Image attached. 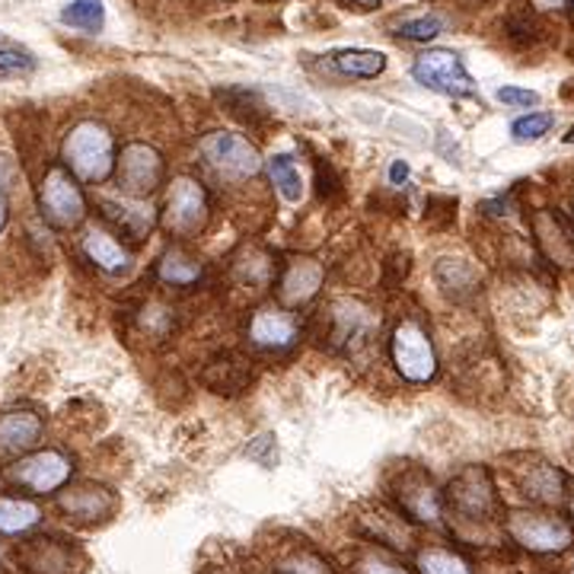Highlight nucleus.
<instances>
[{
  "mask_svg": "<svg viewBox=\"0 0 574 574\" xmlns=\"http://www.w3.org/2000/svg\"><path fill=\"white\" fill-rule=\"evenodd\" d=\"M64 163L83 183H103L115 166V141L100 122H80L64 137Z\"/></svg>",
  "mask_w": 574,
  "mask_h": 574,
  "instance_id": "nucleus-1",
  "label": "nucleus"
},
{
  "mask_svg": "<svg viewBox=\"0 0 574 574\" xmlns=\"http://www.w3.org/2000/svg\"><path fill=\"white\" fill-rule=\"evenodd\" d=\"M198 151L211 170L230 183H243L262 170L259 151L243 134H234V131H211L208 137H202Z\"/></svg>",
  "mask_w": 574,
  "mask_h": 574,
  "instance_id": "nucleus-2",
  "label": "nucleus"
},
{
  "mask_svg": "<svg viewBox=\"0 0 574 574\" xmlns=\"http://www.w3.org/2000/svg\"><path fill=\"white\" fill-rule=\"evenodd\" d=\"M447 504L460 521L492 523L501 514V501H498L495 485H492V475L482 467H470L450 482Z\"/></svg>",
  "mask_w": 574,
  "mask_h": 574,
  "instance_id": "nucleus-3",
  "label": "nucleus"
},
{
  "mask_svg": "<svg viewBox=\"0 0 574 574\" xmlns=\"http://www.w3.org/2000/svg\"><path fill=\"white\" fill-rule=\"evenodd\" d=\"M508 536L536 555H555L574 543L572 523L558 514H540V511H514L508 517Z\"/></svg>",
  "mask_w": 574,
  "mask_h": 574,
  "instance_id": "nucleus-4",
  "label": "nucleus"
},
{
  "mask_svg": "<svg viewBox=\"0 0 574 574\" xmlns=\"http://www.w3.org/2000/svg\"><path fill=\"white\" fill-rule=\"evenodd\" d=\"M71 472H74L71 457H64L61 450H39V453L17 460L13 467H7L3 475L10 485H20L32 495H52L71 482Z\"/></svg>",
  "mask_w": 574,
  "mask_h": 574,
  "instance_id": "nucleus-5",
  "label": "nucleus"
},
{
  "mask_svg": "<svg viewBox=\"0 0 574 574\" xmlns=\"http://www.w3.org/2000/svg\"><path fill=\"white\" fill-rule=\"evenodd\" d=\"M390 351L392 365H396V370H399L409 383H428V380L438 373L434 345L428 339V332H424L418 322H412V319H406V322L396 326Z\"/></svg>",
  "mask_w": 574,
  "mask_h": 574,
  "instance_id": "nucleus-6",
  "label": "nucleus"
},
{
  "mask_svg": "<svg viewBox=\"0 0 574 574\" xmlns=\"http://www.w3.org/2000/svg\"><path fill=\"white\" fill-rule=\"evenodd\" d=\"M412 78L434 90V93H444L453 100H463L475 93V83H472L470 71L463 68V58L457 52H447V49H431L418 58L412 64Z\"/></svg>",
  "mask_w": 574,
  "mask_h": 574,
  "instance_id": "nucleus-7",
  "label": "nucleus"
},
{
  "mask_svg": "<svg viewBox=\"0 0 574 574\" xmlns=\"http://www.w3.org/2000/svg\"><path fill=\"white\" fill-rule=\"evenodd\" d=\"M39 202H42V214L52 221L54 227H78L80 221L86 217V202L80 192L78 180L64 170V166H52L42 185H39Z\"/></svg>",
  "mask_w": 574,
  "mask_h": 574,
  "instance_id": "nucleus-8",
  "label": "nucleus"
},
{
  "mask_svg": "<svg viewBox=\"0 0 574 574\" xmlns=\"http://www.w3.org/2000/svg\"><path fill=\"white\" fill-rule=\"evenodd\" d=\"M211 208H208V195L205 188L188 180V176H180L170 185V195H166V214H163V224L166 230L180 236H195L205 230L208 224Z\"/></svg>",
  "mask_w": 574,
  "mask_h": 574,
  "instance_id": "nucleus-9",
  "label": "nucleus"
},
{
  "mask_svg": "<svg viewBox=\"0 0 574 574\" xmlns=\"http://www.w3.org/2000/svg\"><path fill=\"white\" fill-rule=\"evenodd\" d=\"M163 183V160L147 144H129L119 157V185L129 198H147Z\"/></svg>",
  "mask_w": 574,
  "mask_h": 574,
  "instance_id": "nucleus-10",
  "label": "nucleus"
},
{
  "mask_svg": "<svg viewBox=\"0 0 574 574\" xmlns=\"http://www.w3.org/2000/svg\"><path fill=\"white\" fill-rule=\"evenodd\" d=\"M20 565L29 574H78L80 555L78 549L71 546L68 540L58 536H32L23 543V549L17 552Z\"/></svg>",
  "mask_w": 574,
  "mask_h": 574,
  "instance_id": "nucleus-11",
  "label": "nucleus"
},
{
  "mask_svg": "<svg viewBox=\"0 0 574 574\" xmlns=\"http://www.w3.org/2000/svg\"><path fill=\"white\" fill-rule=\"evenodd\" d=\"M533 236L536 246L549 262L562 265V268H574V230L568 227V221L555 211H536L533 214Z\"/></svg>",
  "mask_w": 574,
  "mask_h": 574,
  "instance_id": "nucleus-12",
  "label": "nucleus"
},
{
  "mask_svg": "<svg viewBox=\"0 0 574 574\" xmlns=\"http://www.w3.org/2000/svg\"><path fill=\"white\" fill-rule=\"evenodd\" d=\"M399 508L418 523H431V526H441V517H444V501H441V492L431 485L428 475L421 472H409L402 482H399Z\"/></svg>",
  "mask_w": 574,
  "mask_h": 574,
  "instance_id": "nucleus-13",
  "label": "nucleus"
},
{
  "mask_svg": "<svg viewBox=\"0 0 574 574\" xmlns=\"http://www.w3.org/2000/svg\"><path fill=\"white\" fill-rule=\"evenodd\" d=\"M42 418L29 409H10L0 416V453L3 457H17V453H29L32 447L42 441Z\"/></svg>",
  "mask_w": 574,
  "mask_h": 574,
  "instance_id": "nucleus-14",
  "label": "nucleus"
},
{
  "mask_svg": "<svg viewBox=\"0 0 574 574\" xmlns=\"http://www.w3.org/2000/svg\"><path fill=\"white\" fill-rule=\"evenodd\" d=\"M326 314V310H322ZM329 339L332 345H355V341H361L370 332V326H373V319H370V310L361 307L358 300H336L332 307H329Z\"/></svg>",
  "mask_w": 574,
  "mask_h": 574,
  "instance_id": "nucleus-15",
  "label": "nucleus"
},
{
  "mask_svg": "<svg viewBox=\"0 0 574 574\" xmlns=\"http://www.w3.org/2000/svg\"><path fill=\"white\" fill-rule=\"evenodd\" d=\"M297 332H300L297 319L278 307H265L249 322V339L259 348H287V345H294Z\"/></svg>",
  "mask_w": 574,
  "mask_h": 574,
  "instance_id": "nucleus-16",
  "label": "nucleus"
},
{
  "mask_svg": "<svg viewBox=\"0 0 574 574\" xmlns=\"http://www.w3.org/2000/svg\"><path fill=\"white\" fill-rule=\"evenodd\" d=\"M61 508L64 514H71L80 523H93L109 517L115 511V498L103 485H78V489H68L61 495Z\"/></svg>",
  "mask_w": 574,
  "mask_h": 574,
  "instance_id": "nucleus-17",
  "label": "nucleus"
},
{
  "mask_svg": "<svg viewBox=\"0 0 574 574\" xmlns=\"http://www.w3.org/2000/svg\"><path fill=\"white\" fill-rule=\"evenodd\" d=\"M100 208H103L105 221H112L131 239H144V236L151 234V227H154V211H151V205H144L141 198H122V202L103 198Z\"/></svg>",
  "mask_w": 574,
  "mask_h": 574,
  "instance_id": "nucleus-18",
  "label": "nucleus"
},
{
  "mask_svg": "<svg viewBox=\"0 0 574 574\" xmlns=\"http://www.w3.org/2000/svg\"><path fill=\"white\" fill-rule=\"evenodd\" d=\"M322 285V265L314 259H294L281 278V300L287 307H300L314 297Z\"/></svg>",
  "mask_w": 574,
  "mask_h": 574,
  "instance_id": "nucleus-19",
  "label": "nucleus"
},
{
  "mask_svg": "<svg viewBox=\"0 0 574 574\" xmlns=\"http://www.w3.org/2000/svg\"><path fill=\"white\" fill-rule=\"evenodd\" d=\"M83 253H86V259L93 262V265H100L103 271H122V268H129V249L115 239L112 234H105V230H90V234L83 236Z\"/></svg>",
  "mask_w": 574,
  "mask_h": 574,
  "instance_id": "nucleus-20",
  "label": "nucleus"
},
{
  "mask_svg": "<svg viewBox=\"0 0 574 574\" xmlns=\"http://www.w3.org/2000/svg\"><path fill=\"white\" fill-rule=\"evenodd\" d=\"M521 489L523 495L540 501V504H555L562 498V492H565V475L555 467H549V463H536L521 479Z\"/></svg>",
  "mask_w": 574,
  "mask_h": 574,
  "instance_id": "nucleus-21",
  "label": "nucleus"
},
{
  "mask_svg": "<svg viewBox=\"0 0 574 574\" xmlns=\"http://www.w3.org/2000/svg\"><path fill=\"white\" fill-rule=\"evenodd\" d=\"M332 61L345 78L370 80L387 71V54L370 52V49H345V52L332 54Z\"/></svg>",
  "mask_w": 574,
  "mask_h": 574,
  "instance_id": "nucleus-22",
  "label": "nucleus"
},
{
  "mask_svg": "<svg viewBox=\"0 0 574 574\" xmlns=\"http://www.w3.org/2000/svg\"><path fill=\"white\" fill-rule=\"evenodd\" d=\"M42 521V511L27 498H0V533L20 536Z\"/></svg>",
  "mask_w": 574,
  "mask_h": 574,
  "instance_id": "nucleus-23",
  "label": "nucleus"
},
{
  "mask_svg": "<svg viewBox=\"0 0 574 574\" xmlns=\"http://www.w3.org/2000/svg\"><path fill=\"white\" fill-rule=\"evenodd\" d=\"M157 275H160V281H166V285L188 287L202 278V265L192 259L188 253H183V249H170V253L160 259Z\"/></svg>",
  "mask_w": 574,
  "mask_h": 574,
  "instance_id": "nucleus-24",
  "label": "nucleus"
},
{
  "mask_svg": "<svg viewBox=\"0 0 574 574\" xmlns=\"http://www.w3.org/2000/svg\"><path fill=\"white\" fill-rule=\"evenodd\" d=\"M418 574H472L470 562L447 546H428L418 552Z\"/></svg>",
  "mask_w": 574,
  "mask_h": 574,
  "instance_id": "nucleus-25",
  "label": "nucleus"
},
{
  "mask_svg": "<svg viewBox=\"0 0 574 574\" xmlns=\"http://www.w3.org/2000/svg\"><path fill=\"white\" fill-rule=\"evenodd\" d=\"M61 23L71 29H80V32H103L105 27V10L103 0H71L64 10H61Z\"/></svg>",
  "mask_w": 574,
  "mask_h": 574,
  "instance_id": "nucleus-26",
  "label": "nucleus"
},
{
  "mask_svg": "<svg viewBox=\"0 0 574 574\" xmlns=\"http://www.w3.org/2000/svg\"><path fill=\"white\" fill-rule=\"evenodd\" d=\"M268 176H271V185L281 192L285 202L297 205L304 198V180H300V170L294 166V157L278 154V157L268 160Z\"/></svg>",
  "mask_w": 574,
  "mask_h": 574,
  "instance_id": "nucleus-27",
  "label": "nucleus"
},
{
  "mask_svg": "<svg viewBox=\"0 0 574 574\" xmlns=\"http://www.w3.org/2000/svg\"><path fill=\"white\" fill-rule=\"evenodd\" d=\"M438 281H441V287H444L447 294L463 297V294L475 290V285H479V275H475V268H472L470 262L441 259V265H438Z\"/></svg>",
  "mask_w": 574,
  "mask_h": 574,
  "instance_id": "nucleus-28",
  "label": "nucleus"
},
{
  "mask_svg": "<svg viewBox=\"0 0 574 574\" xmlns=\"http://www.w3.org/2000/svg\"><path fill=\"white\" fill-rule=\"evenodd\" d=\"M555 125V115L552 112H530V115H523L517 119L514 125H511V134H514V141H540V137H546L549 131Z\"/></svg>",
  "mask_w": 574,
  "mask_h": 574,
  "instance_id": "nucleus-29",
  "label": "nucleus"
},
{
  "mask_svg": "<svg viewBox=\"0 0 574 574\" xmlns=\"http://www.w3.org/2000/svg\"><path fill=\"white\" fill-rule=\"evenodd\" d=\"M441 29H444V23L438 17H418V20H406L399 27V35L402 39H412V42H428V39L441 35Z\"/></svg>",
  "mask_w": 574,
  "mask_h": 574,
  "instance_id": "nucleus-30",
  "label": "nucleus"
},
{
  "mask_svg": "<svg viewBox=\"0 0 574 574\" xmlns=\"http://www.w3.org/2000/svg\"><path fill=\"white\" fill-rule=\"evenodd\" d=\"M35 71V58H29L27 52H0V78H29Z\"/></svg>",
  "mask_w": 574,
  "mask_h": 574,
  "instance_id": "nucleus-31",
  "label": "nucleus"
},
{
  "mask_svg": "<svg viewBox=\"0 0 574 574\" xmlns=\"http://www.w3.org/2000/svg\"><path fill=\"white\" fill-rule=\"evenodd\" d=\"M281 574H332L329 572V565L314 555V552H297V555H290L287 562H281Z\"/></svg>",
  "mask_w": 574,
  "mask_h": 574,
  "instance_id": "nucleus-32",
  "label": "nucleus"
},
{
  "mask_svg": "<svg viewBox=\"0 0 574 574\" xmlns=\"http://www.w3.org/2000/svg\"><path fill=\"white\" fill-rule=\"evenodd\" d=\"M358 572L361 574H412L409 568H402L396 558L383 555V552H367L365 558H361V565H358Z\"/></svg>",
  "mask_w": 574,
  "mask_h": 574,
  "instance_id": "nucleus-33",
  "label": "nucleus"
},
{
  "mask_svg": "<svg viewBox=\"0 0 574 574\" xmlns=\"http://www.w3.org/2000/svg\"><path fill=\"white\" fill-rule=\"evenodd\" d=\"M498 100L504 105H536L540 103V93L521 90V86H501V90H498Z\"/></svg>",
  "mask_w": 574,
  "mask_h": 574,
  "instance_id": "nucleus-34",
  "label": "nucleus"
},
{
  "mask_svg": "<svg viewBox=\"0 0 574 574\" xmlns=\"http://www.w3.org/2000/svg\"><path fill=\"white\" fill-rule=\"evenodd\" d=\"M17 176H20V173H17V163H13V160H10V157H3V154H0V195L13 188V183H17Z\"/></svg>",
  "mask_w": 574,
  "mask_h": 574,
  "instance_id": "nucleus-35",
  "label": "nucleus"
},
{
  "mask_svg": "<svg viewBox=\"0 0 574 574\" xmlns=\"http://www.w3.org/2000/svg\"><path fill=\"white\" fill-rule=\"evenodd\" d=\"M390 180H392V185H399L409 180V166H406L402 160H396V163L390 166Z\"/></svg>",
  "mask_w": 574,
  "mask_h": 574,
  "instance_id": "nucleus-36",
  "label": "nucleus"
},
{
  "mask_svg": "<svg viewBox=\"0 0 574 574\" xmlns=\"http://www.w3.org/2000/svg\"><path fill=\"white\" fill-rule=\"evenodd\" d=\"M3 224H7V202H3V195H0V230H3Z\"/></svg>",
  "mask_w": 574,
  "mask_h": 574,
  "instance_id": "nucleus-37",
  "label": "nucleus"
},
{
  "mask_svg": "<svg viewBox=\"0 0 574 574\" xmlns=\"http://www.w3.org/2000/svg\"><path fill=\"white\" fill-rule=\"evenodd\" d=\"M358 3H361V7H377L380 0H358Z\"/></svg>",
  "mask_w": 574,
  "mask_h": 574,
  "instance_id": "nucleus-38",
  "label": "nucleus"
},
{
  "mask_svg": "<svg viewBox=\"0 0 574 574\" xmlns=\"http://www.w3.org/2000/svg\"><path fill=\"white\" fill-rule=\"evenodd\" d=\"M565 144H574V125H572V131L565 134Z\"/></svg>",
  "mask_w": 574,
  "mask_h": 574,
  "instance_id": "nucleus-39",
  "label": "nucleus"
},
{
  "mask_svg": "<svg viewBox=\"0 0 574 574\" xmlns=\"http://www.w3.org/2000/svg\"><path fill=\"white\" fill-rule=\"evenodd\" d=\"M572 511H574V498H572Z\"/></svg>",
  "mask_w": 574,
  "mask_h": 574,
  "instance_id": "nucleus-40",
  "label": "nucleus"
}]
</instances>
